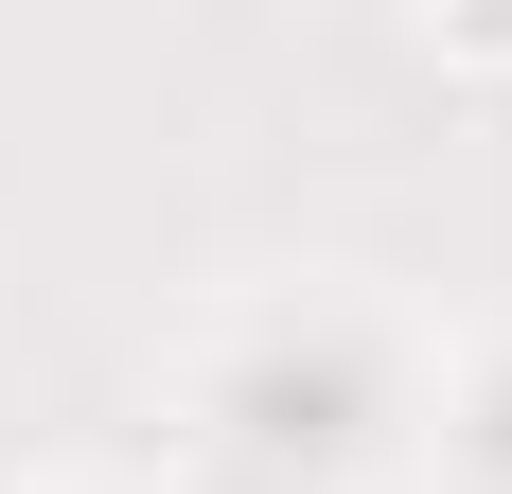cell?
<instances>
[{
  "instance_id": "cell-1",
  "label": "cell",
  "mask_w": 512,
  "mask_h": 494,
  "mask_svg": "<svg viewBox=\"0 0 512 494\" xmlns=\"http://www.w3.org/2000/svg\"><path fill=\"white\" fill-rule=\"evenodd\" d=\"M248 442H283V459H336V442H354V353L248 371Z\"/></svg>"
},
{
  "instance_id": "cell-2",
  "label": "cell",
  "mask_w": 512,
  "mask_h": 494,
  "mask_svg": "<svg viewBox=\"0 0 512 494\" xmlns=\"http://www.w3.org/2000/svg\"><path fill=\"white\" fill-rule=\"evenodd\" d=\"M495 459H512V389H495Z\"/></svg>"
}]
</instances>
